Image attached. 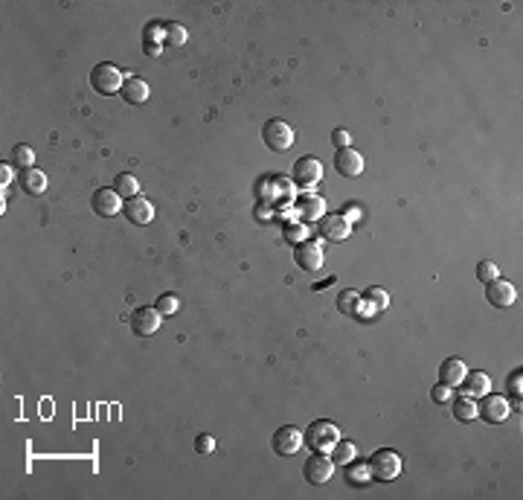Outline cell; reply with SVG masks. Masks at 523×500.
I'll return each instance as SVG.
<instances>
[{
  "instance_id": "1",
  "label": "cell",
  "mask_w": 523,
  "mask_h": 500,
  "mask_svg": "<svg viewBox=\"0 0 523 500\" xmlns=\"http://www.w3.org/2000/svg\"><path fill=\"white\" fill-rule=\"evenodd\" d=\"M366 466H370L372 480H378V483H393V480L401 474V454L390 451V448H381L366 459Z\"/></svg>"
},
{
  "instance_id": "2",
  "label": "cell",
  "mask_w": 523,
  "mask_h": 500,
  "mask_svg": "<svg viewBox=\"0 0 523 500\" xmlns=\"http://www.w3.org/2000/svg\"><path fill=\"white\" fill-rule=\"evenodd\" d=\"M337 439H340L337 425H335V422H326V419L312 422V425H308V431H305L308 448H312V451H320V454L332 451V448L337 445Z\"/></svg>"
},
{
  "instance_id": "3",
  "label": "cell",
  "mask_w": 523,
  "mask_h": 500,
  "mask_svg": "<svg viewBox=\"0 0 523 500\" xmlns=\"http://www.w3.org/2000/svg\"><path fill=\"white\" fill-rule=\"evenodd\" d=\"M123 85H125V79H123L120 67L111 64V62H102V64H96V67L90 70V88L99 90V93H105V96L123 93Z\"/></svg>"
},
{
  "instance_id": "4",
  "label": "cell",
  "mask_w": 523,
  "mask_h": 500,
  "mask_svg": "<svg viewBox=\"0 0 523 500\" xmlns=\"http://www.w3.org/2000/svg\"><path fill=\"white\" fill-rule=\"evenodd\" d=\"M262 140L270 151L282 155V151H288L291 146H294V128H291L285 120H267L262 125Z\"/></svg>"
},
{
  "instance_id": "5",
  "label": "cell",
  "mask_w": 523,
  "mask_h": 500,
  "mask_svg": "<svg viewBox=\"0 0 523 500\" xmlns=\"http://www.w3.org/2000/svg\"><path fill=\"white\" fill-rule=\"evenodd\" d=\"M302 474H305V480H308L312 486H323V483H328V480H332V474H335V459L317 451V454H312V457L305 459Z\"/></svg>"
},
{
  "instance_id": "6",
  "label": "cell",
  "mask_w": 523,
  "mask_h": 500,
  "mask_svg": "<svg viewBox=\"0 0 523 500\" xmlns=\"http://www.w3.org/2000/svg\"><path fill=\"white\" fill-rule=\"evenodd\" d=\"M302 445H305V433L300 428H294V425H285V428H279L274 433V451L279 457H294Z\"/></svg>"
},
{
  "instance_id": "7",
  "label": "cell",
  "mask_w": 523,
  "mask_h": 500,
  "mask_svg": "<svg viewBox=\"0 0 523 500\" xmlns=\"http://www.w3.org/2000/svg\"><path fill=\"white\" fill-rule=\"evenodd\" d=\"M160 323H163V314L158 309H151V305H143V309H137L131 314V329L140 338H151L160 329Z\"/></svg>"
},
{
  "instance_id": "8",
  "label": "cell",
  "mask_w": 523,
  "mask_h": 500,
  "mask_svg": "<svg viewBox=\"0 0 523 500\" xmlns=\"http://www.w3.org/2000/svg\"><path fill=\"white\" fill-rule=\"evenodd\" d=\"M123 195L116 189H96L93 192V198H90V207H93V213L96 216H102V218H111L116 216L123 209Z\"/></svg>"
},
{
  "instance_id": "9",
  "label": "cell",
  "mask_w": 523,
  "mask_h": 500,
  "mask_svg": "<svg viewBox=\"0 0 523 500\" xmlns=\"http://www.w3.org/2000/svg\"><path fill=\"white\" fill-rule=\"evenodd\" d=\"M294 262L308 274H317L323 268V247L317 242H300L294 250Z\"/></svg>"
},
{
  "instance_id": "10",
  "label": "cell",
  "mask_w": 523,
  "mask_h": 500,
  "mask_svg": "<svg viewBox=\"0 0 523 500\" xmlns=\"http://www.w3.org/2000/svg\"><path fill=\"white\" fill-rule=\"evenodd\" d=\"M123 213H125V218L134 227H146L154 218V204L148 198H143V195H134V198H128L123 204Z\"/></svg>"
},
{
  "instance_id": "11",
  "label": "cell",
  "mask_w": 523,
  "mask_h": 500,
  "mask_svg": "<svg viewBox=\"0 0 523 500\" xmlns=\"http://www.w3.org/2000/svg\"><path fill=\"white\" fill-rule=\"evenodd\" d=\"M477 416L491 422V425H500V422L509 419V401L503 398V396L486 393V396H482V408H477Z\"/></svg>"
},
{
  "instance_id": "12",
  "label": "cell",
  "mask_w": 523,
  "mask_h": 500,
  "mask_svg": "<svg viewBox=\"0 0 523 500\" xmlns=\"http://www.w3.org/2000/svg\"><path fill=\"white\" fill-rule=\"evenodd\" d=\"M294 181H297V186H314V183H320L323 181V166H320V160L317 158H300L297 163H294Z\"/></svg>"
},
{
  "instance_id": "13",
  "label": "cell",
  "mask_w": 523,
  "mask_h": 500,
  "mask_svg": "<svg viewBox=\"0 0 523 500\" xmlns=\"http://www.w3.org/2000/svg\"><path fill=\"white\" fill-rule=\"evenodd\" d=\"M489 288H486V300L491 303V305H497V309H506V305H512L515 300H517V291H515V285L512 282H506V279H491V282H486Z\"/></svg>"
},
{
  "instance_id": "14",
  "label": "cell",
  "mask_w": 523,
  "mask_h": 500,
  "mask_svg": "<svg viewBox=\"0 0 523 500\" xmlns=\"http://www.w3.org/2000/svg\"><path fill=\"white\" fill-rule=\"evenodd\" d=\"M335 169H337V175H343V178H358L361 172H363V158L358 155L352 146H349V148H337Z\"/></svg>"
},
{
  "instance_id": "15",
  "label": "cell",
  "mask_w": 523,
  "mask_h": 500,
  "mask_svg": "<svg viewBox=\"0 0 523 500\" xmlns=\"http://www.w3.org/2000/svg\"><path fill=\"white\" fill-rule=\"evenodd\" d=\"M320 233L328 242H346L349 233H352V227H349V221L343 216H323L320 218Z\"/></svg>"
},
{
  "instance_id": "16",
  "label": "cell",
  "mask_w": 523,
  "mask_h": 500,
  "mask_svg": "<svg viewBox=\"0 0 523 500\" xmlns=\"http://www.w3.org/2000/svg\"><path fill=\"white\" fill-rule=\"evenodd\" d=\"M465 375H468V367H465V361H459V358H448L439 367V378H442V384H448V387H459Z\"/></svg>"
},
{
  "instance_id": "17",
  "label": "cell",
  "mask_w": 523,
  "mask_h": 500,
  "mask_svg": "<svg viewBox=\"0 0 523 500\" xmlns=\"http://www.w3.org/2000/svg\"><path fill=\"white\" fill-rule=\"evenodd\" d=\"M148 85L143 82V79H137V76H128L125 79V85H123V99L128 102V105H143L146 99H148Z\"/></svg>"
},
{
  "instance_id": "18",
  "label": "cell",
  "mask_w": 523,
  "mask_h": 500,
  "mask_svg": "<svg viewBox=\"0 0 523 500\" xmlns=\"http://www.w3.org/2000/svg\"><path fill=\"white\" fill-rule=\"evenodd\" d=\"M21 186H24V192H27V195H44V192H47V175H44V172L41 169H24V175H21Z\"/></svg>"
},
{
  "instance_id": "19",
  "label": "cell",
  "mask_w": 523,
  "mask_h": 500,
  "mask_svg": "<svg viewBox=\"0 0 523 500\" xmlns=\"http://www.w3.org/2000/svg\"><path fill=\"white\" fill-rule=\"evenodd\" d=\"M465 387H468V390H465V396H486L489 390H491V378L486 375V373H471V375H465Z\"/></svg>"
},
{
  "instance_id": "20",
  "label": "cell",
  "mask_w": 523,
  "mask_h": 500,
  "mask_svg": "<svg viewBox=\"0 0 523 500\" xmlns=\"http://www.w3.org/2000/svg\"><path fill=\"white\" fill-rule=\"evenodd\" d=\"M297 213H300L302 218H308V221H314V218H323L326 207H323V201H320L317 195H305V198L297 201Z\"/></svg>"
},
{
  "instance_id": "21",
  "label": "cell",
  "mask_w": 523,
  "mask_h": 500,
  "mask_svg": "<svg viewBox=\"0 0 523 500\" xmlns=\"http://www.w3.org/2000/svg\"><path fill=\"white\" fill-rule=\"evenodd\" d=\"M361 294L358 291H340L337 294V312L346 317H358L361 314Z\"/></svg>"
},
{
  "instance_id": "22",
  "label": "cell",
  "mask_w": 523,
  "mask_h": 500,
  "mask_svg": "<svg viewBox=\"0 0 523 500\" xmlns=\"http://www.w3.org/2000/svg\"><path fill=\"white\" fill-rule=\"evenodd\" d=\"M113 189L128 201V198H134V195H140V181L134 178V175H128V172H123V175H116Z\"/></svg>"
},
{
  "instance_id": "23",
  "label": "cell",
  "mask_w": 523,
  "mask_h": 500,
  "mask_svg": "<svg viewBox=\"0 0 523 500\" xmlns=\"http://www.w3.org/2000/svg\"><path fill=\"white\" fill-rule=\"evenodd\" d=\"M358 457V448H355V442H346V439H337V445L332 448V459L337 466H349L352 459Z\"/></svg>"
},
{
  "instance_id": "24",
  "label": "cell",
  "mask_w": 523,
  "mask_h": 500,
  "mask_svg": "<svg viewBox=\"0 0 523 500\" xmlns=\"http://www.w3.org/2000/svg\"><path fill=\"white\" fill-rule=\"evenodd\" d=\"M454 416H456L459 422H471V419H477V405H474V398H471V396L454 398Z\"/></svg>"
},
{
  "instance_id": "25",
  "label": "cell",
  "mask_w": 523,
  "mask_h": 500,
  "mask_svg": "<svg viewBox=\"0 0 523 500\" xmlns=\"http://www.w3.org/2000/svg\"><path fill=\"white\" fill-rule=\"evenodd\" d=\"M346 480H349V483H352V486H366V483H370V466H366V463H358V466H352V463H349L346 466Z\"/></svg>"
},
{
  "instance_id": "26",
  "label": "cell",
  "mask_w": 523,
  "mask_h": 500,
  "mask_svg": "<svg viewBox=\"0 0 523 500\" xmlns=\"http://www.w3.org/2000/svg\"><path fill=\"white\" fill-rule=\"evenodd\" d=\"M12 163H15V166H21V169H32V163H35V151H32V146H27V143L15 146V148H12Z\"/></svg>"
},
{
  "instance_id": "27",
  "label": "cell",
  "mask_w": 523,
  "mask_h": 500,
  "mask_svg": "<svg viewBox=\"0 0 523 500\" xmlns=\"http://www.w3.org/2000/svg\"><path fill=\"white\" fill-rule=\"evenodd\" d=\"M163 35H166V44H172V47H183L186 44V29L181 24H166Z\"/></svg>"
},
{
  "instance_id": "28",
  "label": "cell",
  "mask_w": 523,
  "mask_h": 500,
  "mask_svg": "<svg viewBox=\"0 0 523 500\" xmlns=\"http://www.w3.org/2000/svg\"><path fill=\"white\" fill-rule=\"evenodd\" d=\"M363 297H366V303H370L372 309H378V312H381V309H386V305H390V294H386L384 288H378V285H372V288H370V291H366Z\"/></svg>"
},
{
  "instance_id": "29",
  "label": "cell",
  "mask_w": 523,
  "mask_h": 500,
  "mask_svg": "<svg viewBox=\"0 0 523 500\" xmlns=\"http://www.w3.org/2000/svg\"><path fill=\"white\" fill-rule=\"evenodd\" d=\"M431 398L436 401V405H448V401H454V387H448V384H436V387L431 390Z\"/></svg>"
},
{
  "instance_id": "30",
  "label": "cell",
  "mask_w": 523,
  "mask_h": 500,
  "mask_svg": "<svg viewBox=\"0 0 523 500\" xmlns=\"http://www.w3.org/2000/svg\"><path fill=\"white\" fill-rule=\"evenodd\" d=\"M500 277V268L494 265V262H480L477 265V279L480 282H491V279H497Z\"/></svg>"
},
{
  "instance_id": "31",
  "label": "cell",
  "mask_w": 523,
  "mask_h": 500,
  "mask_svg": "<svg viewBox=\"0 0 523 500\" xmlns=\"http://www.w3.org/2000/svg\"><path fill=\"white\" fill-rule=\"evenodd\" d=\"M154 309H158L160 314H174V312H178V297H174V294H160Z\"/></svg>"
},
{
  "instance_id": "32",
  "label": "cell",
  "mask_w": 523,
  "mask_h": 500,
  "mask_svg": "<svg viewBox=\"0 0 523 500\" xmlns=\"http://www.w3.org/2000/svg\"><path fill=\"white\" fill-rule=\"evenodd\" d=\"M195 448H198V454H212V451H216V436L201 433L198 442H195Z\"/></svg>"
},
{
  "instance_id": "33",
  "label": "cell",
  "mask_w": 523,
  "mask_h": 500,
  "mask_svg": "<svg viewBox=\"0 0 523 500\" xmlns=\"http://www.w3.org/2000/svg\"><path fill=\"white\" fill-rule=\"evenodd\" d=\"M332 140L337 143V148H349V143H352V134H349L346 128H337V131L332 134Z\"/></svg>"
},
{
  "instance_id": "34",
  "label": "cell",
  "mask_w": 523,
  "mask_h": 500,
  "mask_svg": "<svg viewBox=\"0 0 523 500\" xmlns=\"http://www.w3.org/2000/svg\"><path fill=\"white\" fill-rule=\"evenodd\" d=\"M509 384H512V393H520V390H517V387H520V373H517V375H512V381H509Z\"/></svg>"
},
{
  "instance_id": "35",
  "label": "cell",
  "mask_w": 523,
  "mask_h": 500,
  "mask_svg": "<svg viewBox=\"0 0 523 500\" xmlns=\"http://www.w3.org/2000/svg\"><path fill=\"white\" fill-rule=\"evenodd\" d=\"M0 175H4V183H9V181H12V172H9L6 166H4V169H0Z\"/></svg>"
}]
</instances>
